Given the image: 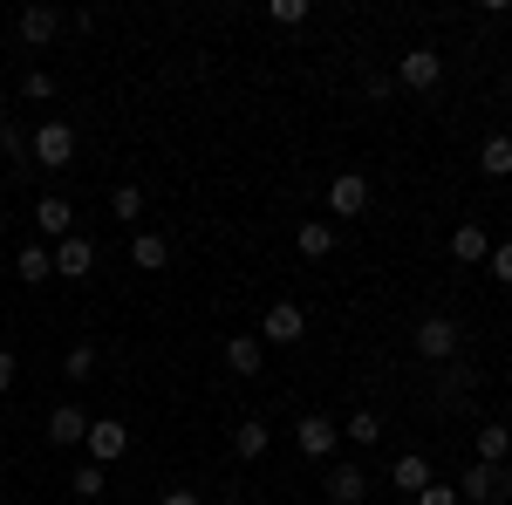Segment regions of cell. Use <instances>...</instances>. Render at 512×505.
I'll use <instances>...</instances> for the list:
<instances>
[{
	"mask_svg": "<svg viewBox=\"0 0 512 505\" xmlns=\"http://www.w3.org/2000/svg\"><path fill=\"white\" fill-rule=\"evenodd\" d=\"M458 499H472V505H506L512 499V471L506 465H465V478H458Z\"/></svg>",
	"mask_w": 512,
	"mask_h": 505,
	"instance_id": "6da1fadb",
	"label": "cell"
},
{
	"mask_svg": "<svg viewBox=\"0 0 512 505\" xmlns=\"http://www.w3.org/2000/svg\"><path fill=\"white\" fill-rule=\"evenodd\" d=\"M410 342H417L424 362H458V342H465V335H458V321H451V314H424Z\"/></svg>",
	"mask_w": 512,
	"mask_h": 505,
	"instance_id": "7a4b0ae2",
	"label": "cell"
},
{
	"mask_svg": "<svg viewBox=\"0 0 512 505\" xmlns=\"http://www.w3.org/2000/svg\"><path fill=\"white\" fill-rule=\"evenodd\" d=\"M82 451H89V465H117L123 451H130V430L117 424V417H89V437H82Z\"/></svg>",
	"mask_w": 512,
	"mask_h": 505,
	"instance_id": "3957f363",
	"label": "cell"
},
{
	"mask_svg": "<svg viewBox=\"0 0 512 505\" xmlns=\"http://www.w3.org/2000/svg\"><path fill=\"white\" fill-rule=\"evenodd\" d=\"M396 82H403V89H437V82H444V55H437V48H403V55H396Z\"/></svg>",
	"mask_w": 512,
	"mask_h": 505,
	"instance_id": "277c9868",
	"label": "cell"
},
{
	"mask_svg": "<svg viewBox=\"0 0 512 505\" xmlns=\"http://www.w3.org/2000/svg\"><path fill=\"white\" fill-rule=\"evenodd\" d=\"M328 212H335V219H362V212H369V178H362V171H335V178H328Z\"/></svg>",
	"mask_w": 512,
	"mask_h": 505,
	"instance_id": "5b68a950",
	"label": "cell"
},
{
	"mask_svg": "<svg viewBox=\"0 0 512 505\" xmlns=\"http://www.w3.org/2000/svg\"><path fill=\"white\" fill-rule=\"evenodd\" d=\"M35 164H48V171H62V164H76V130L55 117L35 130Z\"/></svg>",
	"mask_w": 512,
	"mask_h": 505,
	"instance_id": "8992f818",
	"label": "cell"
},
{
	"mask_svg": "<svg viewBox=\"0 0 512 505\" xmlns=\"http://www.w3.org/2000/svg\"><path fill=\"white\" fill-rule=\"evenodd\" d=\"M301 335H308V314L294 308V301H274V308H267V321H260V342H274V349H294Z\"/></svg>",
	"mask_w": 512,
	"mask_h": 505,
	"instance_id": "52a82bcc",
	"label": "cell"
},
{
	"mask_svg": "<svg viewBox=\"0 0 512 505\" xmlns=\"http://www.w3.org/2000/svg\"><path fill=\"white\" fill-rule=\"evenodd\" d=\"M335 444H342V430L328 424V417H301V424H294V451H301V458H315V465L335 458Z\"/></svg>",
	"mask_w": 512,
	"mask_h": 505,
	"instance_id": "ba28073f",
	"label": "cell"
},
{
	"mask_svg": "<svg viewBox=\"0 0 512 505\" xmlns=\"http://www.w3.org/2000/svg\"><path fill=\"white\" fill-rule=\"evenodd\" d=\"M48 253H55V280H89V267H96V246L82 233H69L62 246H48Z\"/></svg>",
	"mask_w": 512,
	"mask_h": 505,
	"instance_id": "9c48e42d",
	"label": "cell"
},
{
	"mask_svg": "<svg viewBox=\"0 0 512 505\" xmlns=\"http://www.w3.org/2000/svg\"><path fill=\"white\" fill-rule=\"evenodd\" d=\"M35 226H41V239H55V246H62V239L76 233V205H69L62 192H48V198L35 205Z\"/></svg>",
	"mask_w": 512,
	"mask_h": 505,
	"instance_id": "30bf717a",
	"label": "cell"
},
{
	"mask_svg": "<svg viewBox=\"0 0 512 505\" xmlns=\"http://www.w3.org/2000/svg\"><path fill=\"white\" fill-rule=\"evenodd\" d=\"M82 437H89V417H82L76 403H55V410H48V444L69 451V444H82Z\"/></svg>",
	"mask_w": 512,
	"mask_h": 505,
	"instance_id": "8fae6325",
	"label": "cell"
},
{
	"mask_svg": "<svg viewBox=\"0 0 512 505\" xmlns=\"http://www.w3.org/2000/svg\"><path fill=\"white\" fill-rule=\"evenodd\" d=\"M451 260H465V267H485V260H492V233L465 219V226L451 233Z\"/></svg>",
	"mask_w": 512,
	"mask_h": 505,
	"instance_id": "7c38bea8",
	"label": "cell"
},
{
	"mask_svg": "<svg viewBox=\"0 0 512 505\" xmlns=\"http://www.w3.org/2000/svg\"><path fill=\"white\" fill-rule=\"evenodd\" d=\"M226 369H233V376H260V369H267V342H260V335H233V342H226Z\"/></svg>",
	"mask_w": 512,
	"mask_h": 505,
	"instance_id": "4fadbf2b",
	"label": "cell"
},
{
	"mask_svg": "<svg viewBox=\"0 0 512 505\" xmlns=\"http://www.w3.org/2000/svg\"><path fill=\"white\" fill-rule=\"evenodd\" d=\"M267 444H274V430L260 424V417H239V424H233V458L253 465V458H267Z\"/></svg>",
	"mask_w": 512,
	"mask_h": 505,
	"instance_id": "5bb4252c",
	"label": "cell"
},
{
	"mask_svg": "<svg viewBox=\"0 0 512 505\" xmlns=\"http://www.w3.org/2000/svg\"><path fill=\"white\" fill-rule=\"evenodd\" d=\"M55 35H62V14L55 7H21V41L28 48H48Z\"/></svg>",
	"mask_w": 512,
	"mask_h": 505,
	"instance_id": "9a60e30c",
	"label": "cell"
},
{
	"mask_svg": "<svg viewBox=\"0 0 512 505\" xmlns=\"http://www.w3.org/2000/svg\"><path fill=\"white\" fill-rule=\"evenodd\" d=\"M294 246H301V260H328V253H335V226H328V219H301Z\"/></svg>",
	"mask_w": 512,
	"mask_h": 505,
	"instance_id": "2e32d148",
	"label": "cell"
},
{
	"mask_svg": "<svg viewBox=\"0 0 512 505\" xmlns=\"http://www.w3.org/2000/svg\"><path fill=\"white\" fill-rule=\"evenodd\" d=\"M362 492H369V478L355 465H328V499L335 505H362Z\"/></svg>",
	"mask_w": 512,
	"mask_h": 505,
	"instance_id": "e0dca14e",
	"label": "cell"
},
{
	"mask_svg": "<svg viewBox=\"0 0 512 505\" xmlns=\"http://www.w3.org/2000/svg\"><path fill=\"white\" fill-rule=\"evenodd\" d=\"M478 164H485V178H512V137L506 130H492V137L478 144Z\"/></svg>",
	"mask_w": 512,
	"mask_h": 505,
	"instance_id": "ac0fdd59",
	"label": "cell"
},
{
	"mask_svg": "<svg viewBox=\"0 0 512 505\" xmlns=\"http://www.w3.org/2000/svg\"><path fill=\"white\" fill-rule=\"evenodd\" d=\"M14 273H21L28 287H41V280H55V253H48V246H21V253H14Z\"/></svg>",
	"mask_w": 512,
	"mask_h": 505,
	"instance_id": "d6986e66",
	"label": "cell"
},
{
	"mask_svg": "<svg viewBox=\"0 0 512 505\" xmlns=\"http://www.w3.org/2000/svg\"><path fill=\"white\" fill-rule=\"evenodd\" d=\"M390 485H396V492H410V499H417V492L431 485V465H424V458L410 451V458H396V465H390Z\"/></svg>",
	"mask_w": 512,
	"mask_h": 505,
	"instance_id": "ffe728a7",
	"label": "cell"
},
{
	"mask_svg": "<svg viewBox=\"0 0 512 505\" xmlns=\"http://www.w3.org/2000/svg\"><path fill=\"white\" fill-rule=\"evenodd\" d=\"M512 458V430L506 424H485L478 430V465H506Z\"/></svg>",
	"mask_w": 512,
	"mask_h": 505,
	"instance_id": "44dd1931",
	"label": "cell"
},
{
	"mask_svg": "<svg viewBox=\"0 0 512 505\" xmlns=\"http://www.w3.org/2000/svg\"><path fill=\"white\" fill-rule=\"evenodd\" d=\"M130 260H137L144 273H158L164 260H171V246H164V233H137V239H130Z\"/></svg>",
	"mask_w": 512,
	"mask_h": 505,
	"instance_id": "7402d4cb",
	"label": "cell"
},
{
	"mask_svg": "<svg viewBox=\"0 0 512 505\" xmlns=\"http://www.w3.org/2000/svg\"><path fill=\"white\" fill-rule=\"evenodd\" d=\"M342 437H349V444H383V417H376V410H355L349 424H342Z\"/></svg>",
	"mask_w": 512,
	"mask_h": 505,
	"instance_id": "603a6c76",
	"label": "cell"
},
{
	"mask_svg": "<svg viewBox=\"0 0 512 505\" xmlns=\"http://www.w3.org/2000/svg\"><path fill=\"white\" fill-rule=\"evenodd\" d=\"M103 485H110V471H103V465H76V478H69L76 499H103Z\"/></svg>",
	"mask_w": 512,
	"mask_h": 505,
	"instance_id": "cb8c5ba5",
	"label": "cell"
},
{
	"mask_svg": "<svg viewBox=\"0 0 512 505\" xmlns=\"http://www.w3.org/2000/svg\"><path fill=\"white\" fill-rule=\"evenodd\" d=\"M0 157H35V130H21V123H0Z\"/></svg>",
	"mask_w": 512,
	"mask_h": 505,
	"instance_id": "d4e9b609",
	"label": "cell"
},
{
	"mask_svg": "<svg viewBox=\"0 0 512 505\" xmlns=\"http://www.w3.org/2000/svg\"><path fill=\"white\" fill-rule=\"evenodd\" d=\"M62 369H69V383H89V376H96V342H76Z\"/></svg>",
	"mask_w": 512,
	"mask_h": 505,
	"instance_id": "484cf974",
	"label": "cell"
},
{
	"mask_svg": "<svg viewBox=\"0 0 512 505\" xmlns=\"http://www.w3.org/2000/svg\"><path fill=\"white\" fill-rule=\"evenodd\" d=\"M267 14H274V28H308V14H315V7H308V0H274Z\"/></svg>",
	"mask_w": 512,
	"mask_h": 505,
	"instance_id": "4316f807",
	"label": "cell"
},
{
	"mask_svg": "<svg viewBox=\"0 0 512 505\" xmlns=\"http://www.w3.org/2000/svg\"><path fill=\"white\" fill-rule=\"evenodd\" d=\"M110 212H117V219H144V192H137V185H117V192H110Z\"/></svg>",
	"mask_w": 512,
	"mask_h": 505,
	"instance_id": "83f0119b",
	"label": "cell"
},
{
	"mask_svg": "<svg viewBox=\"0 0 512 505\" xmlns=\"http://www.w3.org/2000/svg\"><path fill=\"white\" fill-rule=\"evenodd\" d=\"M21 96H28V103H48V96H55V76H48V69H28V76H21Z\"/></svg>",
	"mask_w": 512,
	"mask_h": 505,
	"instance_id": "f1b7e54d",
	"label": "cell"
},
{
	"mask_svg": "<svg viewBox=\"0 0 512 505\" xmlns=\"http://www.w3.org/2000/svg\"><path fill=\"white\" fill-rule=\"evenodd\" d=\"M485 267H492V280H499V287H512V239H499V246H492V260H485Z\"/></svg>",
	"mask_w": 512,
	"mask_h": 505,
	"instance_id": "f546056e",
	"label": "cell"
},
{
	"mask_svg": "<svg viewBox=\"0 0 512 505\" xmlns=\"http://www.w3.org/2000/svg\"><path fill=\"white\" fill-rule=\"evenodd\" d=\"M417 505H458V485H437V478H431V485L417 492Z\"/></svg>",
	"mask_w": 512,
	"mask_h": 505,
	"instance_id": "4dcf8cb0",
	"label": "cell"
},
{
	"mask_svg": "<svg viewBox=\"0 0 512 505\" xmlns=\"http://www.w3.org/2000/svg\"><path fill=\"white\" fill-rule=\"evenodd\" d=\"M14 389V349H0V396Z\"/></svg>",
	"mask_w": 512,
	"mask_h": 505,
	"instance_id": "1f68e13d",
	"label": "cell"
},
{
	"mask_svg": "<svg viewBox=\"0 0 512 505\" xmlns=\"http://www.w3.org/2000/svg\"><path fill=\"white\" fill-rule=\"evenodd\" d=\"M158 505H205V499H198V492H164Z\"/></svg>",
	"mask_w": 512,
	"mask_h": 505,
	"instance_id": "d6a6232c",
	"label": "cell"
},
{
	"mask_svg": "<svg viewBox=\"0 0 512 505\" xmlns=\"http://www.w3.org/2000/svg\"><path fill=\"white\" fill-rule=\"evenodd\" d=\"M0 505H14V499H7V492H0Z\"/></svg>",
	"mask_w": 512,
	"mask_h": 505,
	"instance_id": "836d02e7",
	"label": "cell"
}]
</instances>
